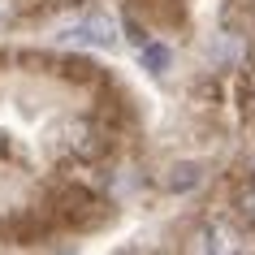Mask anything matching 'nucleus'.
<instances>
[{"label": "nucleus", "mask_w": 255, "mask_h": 255, "mask_svg": "<svg viewBox=\"0 0 255 255\" xmlns=\"http://www.w3.org/2000/svg\"><path fill=\"white\" fill-rule=\"evenodd\" d=\"M0 22H4V0H0Z\"/></svg>", "instance_id": "obj_5"}, {"label": "nucleus", "mask_w": 255, "mask_h": 255, "mask_svg": "<svg viewBox=\"0 0 255 255\" xmlns=\"http://www.w3.org/2000/svg\"><path fill=\"white\" fill-rule=\"evenodd\" d=\"M65 43H87V48H113V26L108 22H95V17H87V22H74V26L61 35Z\"/></svg>", "instance_id": "obj_1"}, {"label": "nucleus", "mask_w": 255, "mask_h": 255, "mask_svg": "<svg viewBox=\"0 0 255 255\" xmlns=\"http://www.w3.org/2000/svg\"><path fill=\"white\" fill-rule=\"evenodd\" d=\"M247 208H251V212H255V195H251V199H247Z\"/></svg>", "instance_id": "obj_4"}, {"label": "nucleus", "mask_w": 255, "mask_h": 255, "mask_svg": "<svg viewBox=\"0 0 255 255\" xmlns=\"http://www.w3.org/2000/svg\"><path fill=\"white\" fill-rule=\"evenodd\" d=\"M199 164L195 160H182V164H173V169H169V190H195L199 186Z\"/></svg>", "instance_id": "obj_2"}, {"label": "nucleus", "mask_w": 255, "mask_h": 255, "mask_svg": "<svg viewBox=\"0 0 255 255\" xmlns=\"http://www.w3.org/2000/svg\"><path fill=\"white\" fill-rule=\"evenodd\" d=\"M138 56H143V69H147V74H164V69H169V48H164V43H143Z\"/></svg>", "instance_id": "obj_3"}]
</instances>
